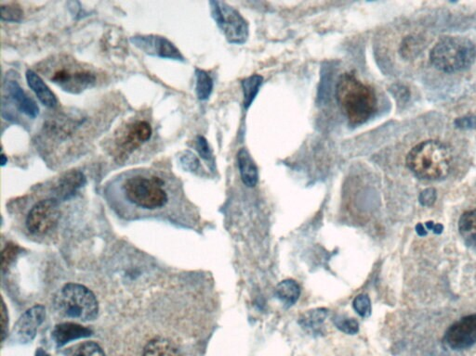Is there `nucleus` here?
Segmentation results:
<instances>
[{
    "mask_svg": "<svg viewBox=\"0 0 476 356\" xmlns=\"http://www.w3.org/2000/svg\"><path fill=\"white\" fill-rule=\"evenodd\" d=\"M197 96L200 101H207L210 97L213 90V80L210 74L203 70L197 69Z\"/></svg>",
    "mask_w": 476,
    "mask_h": 356,
    "instance_id": "nucleus-23",
    "label": "nucleus"
},
{
    "mask_svg": "<svg viewBox=\"0 0 476 356\" xmlns=\"http://www.w3.org/2000/svg\"><path fill=\"white\" fill-rule=\"evenodd\" d=\"M237 162L243 183L247 187H255L259 179L258 168L247 149H241L238 151Z\"/></svg>",
    "mask_w": 476,
    "mask_h": 356,
    "instance_id": "nucleus-17",
    "label": "nucleus"
},
{
    "mask_svg": "<svg viewBox=\"0 0 476 356\" xmlns=\"http://www.w3.org/2000/svg\"><path fill=\"white\" fill-rule=\"evenodd\" d=\"M18 253L19 248L17 246L12 244V243L7 244L6 247H5L3 250V253H2L1 266L3 271L7 269L8 266H10V264L12 263L13 260H14Z\"/></svg>",
    "mask_w": 476,
    "mask_h": 356,
    "instance_id": "nucleus-29",
    "label": "nucleus"
},
{
    "mask_svg": "<svg viewBox=\"0 0 476 356\" xmlns=\"http://www.w3.org/2000/svg\"><path fill=\"white\" fill-rule=\"evenodd\" d=\"M46 313L42 305H36L28 310L18 320L13 328L12 337L20 342H28L36 336L37 329L45 320Z\"/></svg>",
    "mask_w": 476,
    "mask_h": 356,
    "instance_id": "nucleus-12",
    "label": "nucleus"
},
{
    "mask_svg": "<svg viewBox=\"0 0 476 356\" xmlns=\"http://www.w3.org/2000/svg\"><path fill=\"white\" fill-rule=\"evenodd\" d=\"M333 322L337 328L348 335H355L359 331V324L355 318L347 317L345 315H336Z\"/></svg>",
    "mask_w": 476,
    "mask_h": 356,
    "instance_id": "nucleus-25",
    "label": "nucleus"
},
{
    "mask_svg": "<svg viewBox=\"0 0 476 356\" xmlns=\"http://www.w3.org/2000/svg\"><path fill=\"white\" fill-rule=\"evenodd\" d=\"M452 154L448 147L437 140L422 142L406 156V165L416 176L424 180L445 178L451 170Z\"/></svg>",
    "mask_w": 476,
    "mask_h": 356,
    "instance_id": "nucleus-3",
    "label": "nucleus"
},
{
    "mask_svg": "<svg viewBox=\"0 0 476 356\" xmlns=\"http://www.w3.org/2000/svg\"><path fill=\"white\" fill-rule=\"evenodd\" d=\"M353 307H354L357 314L364 318L370 317L371 312H373L370 297L366 294H360V295L355 297L354 302H353Z\"/></svg>",
    "mask_w": 476,
    "mask_h": 356,
    "instance_id": "nucleus-26",
    "label": "nucleus"
},
{
    "mask_svg": "<svg viewBox=\"0 0 476 356\" xmlns=\"http://www.w3.org/2000/svg\"><path fill=\"white\" fill-rule=\"evenodd\" d=\"M459 229L466 244L476 251V209L465 211L461 216Z\"/></svg>",
    "mask_w": 476,
    "mask_h": 356,
    "instance_id": "nucleus-19",
    "label": "nucleus"
},
{
    "mask_svg": "<svg viewBox=\"0 0 476 356\" xmlns=\"http://www.w3.org/2000/svg\"><path fill=\"white\" fill-rule=\"evenodd\" d=\"M1 20L9 23H20L23 18V10L17 3L1 4Z\"/></svg>",
    "mask_w": 476,
    "mask_h": 356,
    "instance_id": "nucleus-24",
    "label": "nucleus"
},
{
    "mask_svg": "<svg viewBox=\"0 0 476 356\" xmlns=\"http://www.w3.org/2000/svg\"><path fill=\"white\" fill-rule=\"evenodd\" d=\"M26 77L28 87L36 94L37 98L43 105L48 107V108H55L57 106L58 100L55 94L50 90V88L48 87L46 83L39 76V74H37L33 70H28Z\"/></svg>",
    "mask_w": 476,
    "mask_h": 356,
    "instance_id": "nucleus-15",
    "label": "nucleus"
},
{
    "mask_svg": "<svg viewBox=\"0 0 476 356\" xmlns=\"http://www.w3.org/2000/svg\"><path fill=\"white\" fill-rule=\"evenodd\" d=\"M86 183L85 176L79 171L74 170L64 174L54 187L55 199L68 200L81 189Z\"/></svg>",
    "mask_w": 476,
    "mask_h": 356,
    "instance_id": "nucleus-14",
    "label": "nucleus"
},
{
    "mask_svg": "<svg viewBox=\"0 0 476 356\" xmlns=\"http://www.w3.org/2000/svg\"><path fill=\"white\" fill-rule=\"evenodd\" d=\"M444 342L452 350L468 349L476 344V314L466 315L449 326Z\"/></svg>",
    "mask_w": 476,
    "mask_h": 356,
    "instance_id": "nucleus-10",
    "label": "nucleus"
},
{
    "mask_svg": "<svg viewBox=\"0 0 476 356\" xmlns=\"http://www.w3.org/2000/svg\"><path fill=\"white\" fill-rule=\"evenodd\" d=\"M336 97L352 125H362L375 114L378 104L375 91L354 74L346 73L339 77Z\"/></svg>",
    "mask_w": 476,
    "mask_h": 356,
    "instance_id": "nucleus-1",
    "label": "nucleus"
},
{
    "mask_svg": "<svg viewBox=\"0 0 476 356\" xmlns=\"http://www.w3.org/2000/svg\"><path fill=\"white\" fill-rule=\"evenodd\" d=\"M135 44L141 52L157 57L170 59V60L184 61V56L172 42L164 36H136L132 37Z\"/></svg>",
    "mask_w": 476,
    "mask_h": 356,
    "instance_id": "nucleus-11",
    "label": "nucleus"
},
{
    "mask_svg": "<svg viewBox=\"0 0 476 356\" xmlns=\"http://www.w3.org/2000/svg\"><path fill=\"white\" fill-rule=\"evenodd\" d=\"M92 335V331L75 323H63L55 326L53 339L58 346L68 344L74 339L87 338Z\"/></svg>",
    "mask_w": 476,
    "mask_h": 356,
    "instance_id": "nucleus-16",
    "label": "nucleus"
},
{
    "mask_svg": "<svg viewBox=\"0 0 476 356\" xmlns=\"http://www.w3.org/2000/svg\"><path fill=\"white\" fill-rule=\"evenodd\" d=\"M7 163H8V158L6 157V155L2 154L1 155V165L4 166L5 165H6Z\"/></svg>",
    "mask_w": 476,
    "mask_h": 356,
    "instance_id": "nucleus-35",
    "label": "nucleus"
},
{
    "mask_svg": "<svg viewBox=\"0 0 476 356\" xmlns=\"http://www.w3.org/2000/svg\"><path fill=\"white\" fill-rule=\"evenodd\" d=\"M55 304L63 315L83 321L97 317L99 304L95 293L77 283L64 285L56 297Z\"/></svg>",
    "mask_w": 476,
    "mask_h": 356,
    "instance_id": "nucleus-5",
    "label": "nucleus"
},
{
    "mask_svg": "<svg viewBox=\"0 0 476 356\" xmlns=\"http://www.w3.org/2000/svg\"><path fill=\"white\" fill-rule=\"evenodd\" d=\"M60 205L55 198L39 200L29 211L26 229L31 234L44 235L57 226L60 219Z\"/></svg>",
    "mask_w": 476,
    "mask_h": 356,
    "instance_id": "nucleus-8",
    "label": "nucleus"
},
{
    "mask_svg": "<svg viewBox=\"0 0 476 356\" xmlns=\"http://www.w3.org/2000/svg\"><path fill=\"white\" fill-rule=\"evenodd\" d=\"M46 76L61 90L71 94H79L93 87L96 74L92 70L82 67L73 61L55 63L52 71L47 70Z\"/></svg>",
    "mask_w": 476,
    "mask_h": 356,
    "instance_id": "nucleus-6",
    "label": "nucleus"
},
{
    "mask_svg": "<svg viewBox=\"0 0 476 356\" xmlns=\"http://www.w3.org/2000/svg\"><path fill=\"white\" fill-rule=\"evenodd\" d=\"M121 192L128 205L143 211L160 210L170 202L164 179L154 174H128L121 182Z\"/></svg>",
    "mask_w": 476,
    "mask_h": 356,
    "instance_id": "nucleus-2",
    "label": "nucleus"
},
{
    "mask_svg": "<svg viewBox=\"0 0 476 356\" xmlns=\"http://www.w3.org/2000/svg\"><path fill=\"white\" fill-rule=\"evenodd\" d=\"M416 232L418 233V235H421V237H424V235H427V230L425 229V227L422 224H417Z\"/></svg>",
    "mask_w": 476,
    "mask_h": 356,
    "instance_id": "nucleus-34",
    "label": "nucleus"
},
{
    "mask_svg": "<svg viewBox=\"0 0 476 356\" xmlns=\"http://www.w3.org/2000/svg\"><path fill=\"white\" fill-rule=\"evenodd\" d=\"M6 90L14 103L16 108L26 114V116L34 119L39 116V107L37 106L36 101L29 97L25 90L21 88L20 84L16 80L10 79L6 82Z\"/></svg>",
    "mask_w": 476,
    "mask_h": 356,
    "instance_id": "nucleus-13",
    "label": "nucleus"
},
{
    "mask_svg": "<svg viewBox=\"0 0 476 356\" xmlns=\"http://www.w3.org/2000/svg\"><path fill=\"white\" fill-rule=\"evenodd\" d=\"M475 58L476 49L473 43L461 36L443 37L430 53L433 65L446 74L458 73L470 68Z\"/></svg>",
    "mask_w": 476,
    "mask_h": 356,
    "instance_id": "nucleus-4",
    "label": "nucleus"
},
{
    "mask_svg": "<svg viewBox=\"0 0 476 356\" xmlns=\"http://www.w3.org/2000/svg\"><path fill=\"white\" fill-rule=\"evenodd\" d=\"M327 317V309H325V308H317V309L311 310V311H308L302 315L299 318V323L307 331L317 333Z\"/></svg>",
    "mask_w": 476,
    "mask_h": 356,
    "instance_id": "nucleus-21",
    "label": "nucleus"
},
{
    "mask_svg": "<svg viewBox=\"0 0 476 356\" xmlns=\"http://www.w3.org/2000/svg\"><path fill=\"white\" fill-rule=\"evenodd\" d=\"M181 165L183 166L184 169L187 171H191V172H195L199 169L200 163L199 160L194 154L191 151H186L183 155H181L180 159Z\"/></svg>",
    "mask_w": 476,
    "mask_h": 356,
    "instance_id": "nucleus-28",
    "label": "nucleus"
},
{
    "mask_svg": "<svg viewBox=\"0 0 476 356\" xmlns=\"http://www.w3.org/2000/svg\"><path fill=\"white\" fill-rule=\"evenodd\" d=\"M419 202L424 206L434 205L437 200V191L435 189H427L419 195Z\"/></svg>",
    "mask_w": 476,
    "mask_h": 356,
    "instance_id": "nucleus-31",
    "label": "nucleus"
},
{
    "mask_svg": "<svg viewBox=\"0 0 476 356\" xmlns=\"http://www.w3.org/2000/svg\"><path fill=\"white\" fill-rule=\"evenodd\" d=\"M210 6L214 20L230 43L243 44L247 41L248 25L237 10L221 1H211Z\"/></svg>",
    "mask_w": 476,
    "mask_h": 356,
    "instance_id": "nucleus-7",
    "label": "nucleus"
},
{
    "mask_svg": "<svg viewBox=\"0 0 476 356\" xmlns=\"http://www.w3.org/2000/svg\"><path fill=\"white\" fill-rule=\"evenodd\" d=\"M427 229L433 230L435 234H441L443 232L444 227L441 224H435L434 222H427Z\"/></svg>",
    "mask_w": 476,
    "mask_h": 356,
    "instance_id": "nucleus-33",
    "label": "nucleus"
},
{
    "mask_svg": "<svg viewBox=\"0 0 476 356\" xmlns=\"http://www.w3.org/2000/svg\"><path fill=\"white\" fill-rule=\"evenodd\" d=\"M2 342L4 341L8 334V325H9V317H8V310L4 302H2Z\"/></svg>",
    "mask_w": 476,
    "mask_h": 356,
    "instance_id": "nucleus-32",
    "label": "nucleus"
},
{
    "mask_svg": "<svg viewBox=\"0 0 476 356\" xmlns=\"http://www.w3.org/2000/svg\"><path fill=\"white\" fill-rule=\"evenodd\" d=\"M143 356H181L175 344L164 338L150 341L144 347Z\"/></svg>",
    "mask_w": 476,
    "mask_h": 356,
    "instance_id": "nucleus-20",
    "label": "nucleus"
},
{
    "mask_svg": "<svg viewBox=\"0 0 476 356\" xmlns=\"http://www.w3.org/2000/svg\"><path fill=\"white\" fill-rule=\"evenodd\" d=\"M263 81V76H258V74H254V76L243 80L242 87L243 92H244V106L246 109L250 107L251 103L255 100L257 94H258Z\"/></svg>",
    "mask_w": 476,
    "mask_h": 356,
    "instance_id": "nucleus-22",
    "label": "nucleus"
},
{
    "mask_svg": "<svg viewBox=\"0 0 476 356\" xmlns=\"http://www.w3.org/2000/svg\"><path fill=\"white\" fill-rule=\"evenodd\" d=\"M153 129L146 121L128 124L116 138V152L119 159H125L150 140Z\"/></svg>",
    "mask_w": 476,
    "mask_h": 356,
    "instance_id": "nucleus-9",
    "label": "nucleus"
},
{
    "mask_svg": "<svg viewBox=\"0 0 476 356\" xmlns=\"http://www.w3.org/2000/svg\"><path fill=\"white\" fill-rule=\"evenodd\" d=\"M197 151L199 152L200 156L205 160L211 159V151L210 146H208L207 139L203 138V136H197Z\"/></svg>",
    "mask_w": 476,
    "mask_h": 356,
    "instance_id": "nucleus-30",
    "label": "nucleus"
},
{
    "mask_svg": "<svg viewBox=\"0 0 476 356\" xmlns=\"http://www.w3.org/2000/svg\"><path fill=\"white\" fill-rule=\"evenodd\" d=\"M74 356H106V355L97 344L89 342L80 345Z\"/></svg>",
    "mask_w": 476,
    "mask_h": 356,
    "instance_id": "nucleus-27",
    "label": "nucleus"
},
{
    "mask_svg": "<svg viewBox=\"0 0 476 356\" xmlns=\"http://www.w3.org/2000/svg\"><path fill=\"white\" fill-rule=\"evenodd\" d=\"M275 294L286 307L293 306L301 296V287L293 280H286L278 284Z\"/></svg>",
    "mask_w": 476,
    "mask_h": 356,
    "instance_id": "nucleus-18",
    "label": "nucleus"
}]
</instances>
